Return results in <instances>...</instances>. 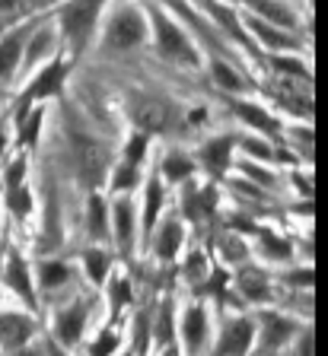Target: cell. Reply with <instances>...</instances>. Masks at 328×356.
Instances as JSON below:
<instances>
[{"label": "cell", "instance_id": "6da1fadb", "mask_svg": "<svg viewBox=\"0 0 328 356\" xmlns=\"http://www.w3.org/2000/svg\"><path fill=\"white\" fill-rule=\"evenodd\" d=\"M70 140H74V156H77V175L83 178V185L96 188L105 178V172H109V156H105V149L99 143L86 140L80 134H70Z\"/></svg>", "mask_w": 328, "mask_h": 356}, {"label": "cell", "instance_id": "7a4b0ae2", "mask_svg": "<svg viewBox=\"0 0 328 356\" xmlns=\"http://www.w3.org/2000/svg\"><path fill=\"white\" fill-rule=\"evenodd\" d=\"M105 0H74V3H68L64 7V13H61V19H64V29H68L70 42H74V48L80 51L83 44H86V38H90L93 26H96V16H99V7H102Z\"/></svg>", "mask_w": 328, "mask_h": 356}, {"label": "cell", "instance_id": "3957f363", "mask_svg": "<svg viewBox=\"0 0 328 356\" xmlns=\"http://www.w3.org/2000/svg\"><path fill=\"white\" fill-rule=\"evenodd\" d=\"M153 19H157L159 51H163L166 58H179V60H185V64H194V60H198V58H194V48H192V42L182 35L179 26H172V22L166 19L163 13H157Z\"/></svg>", "mask_w": 328, "mask_h": 356}, {"label": "cell", "instance_id": "277c9868", "mask_svg": "<svg viewBox=\"0 0 328 356\" xmlns=\"http://www.w3.org/2000/svg\"><path fill=\"white\" fill-rule=\"evenodd\" d=\"M143 38V19L134 10H121L109 26V48H134Z\"/></svg>", "mask_w": 328, "mask_h": 356}, {"label": "cell", "instance_id": "5b68a950", "mask_svg": "<svg viewBox=\"0 0 328 356\" xmlns=\"http://www.w3.org/2000/svg\"><path fill=\"white\" fill-rule=\"evenodd\" d=\"M249 343H252V321L239 318V321H233V325L224 331L220 347H217L214 356H246Z\"/></svg>", "mask_w": 328, "mask_h": 356}, {"label": "cell", "instance_id": "8992f818", "mask_svg": "<svg viewBox=\"0 0 328 356\" xmlns=\"http://www.w3.org/2000/svg\"><path fill=\"white\" fill-rule=\"evenodd\" d=\"M134 118L143 131H163L169 124V105L159 102V99H137Z\"/></svg>", "mask_w": 328, "mask_h": 356}, {"label": "cell", "instance_id": "52a82bcc", "mask_svg": "<svg viewBox=\"0 0 328 356\" xmlns=\"http://www.w3.org/2000/svg\"><path fill=\"white\" fill-rule=\"evenodd\" d=\"M182 334H185V347H188V353H192V356L201 353L204 341H208V315H204V309H192V312H188Z\"/></svg>", "mask_w": 328, "mask_h": 356}, {"label": "cell", "instance_id": "ba28073f", "mask_svg": "<svg viewBox=\"0 0 328 356\" xmlns=\"http://www.w3.org/2000/svg\"><path fill=\"white\" fill-rule=\"evenodd\" d=\"M29 334H32V325L26 318H19V315H0V341L7 343L10 350L29 341Z\"/></svg>", "mask_w": 328, "mask_h": 356}, {"label": "cell", "instance_id": "9c48e42d", "mask_svg": "<svg viewBox=\"0 0 328 356\" xmlns=\"http://www.w3.org/2000/svg\"><path fill=\"white\" fill-rule=\"evenodd\" d=\"M61 80H64V64H61V60H54L45 74H42L29 86V92H26V102H32V99H42V96H48V92H54V89L61 86Z\"/></svg>", "mask_w": 328, "mask_h": 356}, {"label": "cell", "instance_id": "30bf717a", "mask_svg": "<svg viewBox=\"0 0 328 356\" xmlns=\"http://www.w3.org/2000/svg\"><path fill=\"white\" fill-rule=\"evenodd\" d=\"M293 334V325L287 318H277V315H268L265 318V341H261V350H274L281 343H287V337Z\"/></svg>", "mask_w": 328, "mask_h": 356}, {"label": "cell", "instance_id": "8fae6325", "mask_svg": "<svg viewBox=\"0 0 328 356\" xmlns=\"http://www.w3.org/2000/svg\"><path fill=\"white\" fill-rule=\"evenodd\" d=\"M83 321H86V309H83V305H77V309L64 312V315L58 318L61 341H64V343H74L77 337H80V331H83Z\"/></svg>", "mask_w": 328, "mask_h": 356}, {"label": "cell", "instance_id": "7c38bea8", "mask_svg": "<svg viewBox=\"0 0 328 356\" xmlns=\"http://www.w3.org/2000/svg\"><path fill=\"white\" fill-rule=\"evenodd\" d=\"M134 216H131V204L121 200L118 207H115V232H118V248L121 252H131V236H134Z\"/></svg>", "mask_w": 328, "mask_h": 356}, {"label": "cell", "instance_id": "4fadbf2b", "mask_svg": "<svg viewBox=\"0 0 328 356\" xmlns=\"http://www.w3.org/2000/svg\"><path fill=\"white\" fill-rule=\"evenodd\" d=\"M19 51H23V32H13L7 42L0 44V76L13 74L16 60H19Z\"/></svg>", "mask_w": 328, "mask_h": 356}, {"label": "cell", "instance_id": "5bb4252c", "mask_svg": "<svg viewBox=\"0 0 328 356\" xmlns=\"http://www.w3.org/2000/svg\"><path fill=\"white\" fill-rule=\"evenodd\" d=\"M230 147H233L230 137H220V140L208 143V147H204V163L214 172H224L226 163H230Z\"/></svg>", "mask_w": 328, "mask_h": 356}, {"label": "cell", "instance_id": "9a60e30c", "mask_svg": "<svg viewBox=\"0 0 328 356\" xmlns=\"http://www.w3.org/2000/svg\"><path fill=\"white\" fill-rule=\"evenodd\" d=\"M179 245H182V226L175 220H169L157 238V252L163 254V258H172V254L179 252Z\"/></svg>", "mask_w": 328, "mask_h": 356}, {"label": "cell", "instance_id": "2e32d148", "mask_svg": "<svg viewBox=\"0 0 328 356\" xmlns=\"http://www.w3.org/2000/svg\"><path fill=\"white\" fill-rule=\"evenodd\" d=\"M236 111H239V118H246L249 124H255L258 131H265V134H277L281 127H277V121L274 118H268L261 108H255V105H242V102H236Z\"/></svg>", "mask_w": 328, "mask_h": 356}, {"label": "cell", "instance_id": "e0dca14e", "mask_svg": "<svg viewBox=\"0 0 328 356\" xmlns=\"http://www.w3.org/2000/svg\"><path fill=\"white\" fill-rule=\"evenodd\" d=\"M7 280H10V286L16 289V293H23L26 296V302H36V299H32V286H29V277H26V267H23V261L16 258L13 254V261H10V270H7Z\"/></svg>", "mask_w": 328, "mask_h": 356}, {"label": "cell", "instance_id": "ac0fdd59", "mask_svg": "<svg viewBox=\"0 0 328 356\" xmlns=\"http://www.w3.org/2000/svg\"><path fill=\"white\" fill-rule=\"evenodd\" d=\"M159 204H163V188H159V181L153 178V181H150V188H147V207H143V226H147V232H150V226L157 222Z\"/></svg>", "mask_w": 328, "mask_h": 356}, {"label": "cell", "instance_id": "d6986e66", "mask_svg": "<svg viewBox=\"0 0 328 356\" xmlns=\"http://www.w3.org/2000/svg\"><path fill=\"white\" fill-rule=\"evenodd\" d=\"M249 26H252V29H255V35H258V38H265V42H268V44H274V48H287V44H293L287 35H281V32H274V29H271L268 22H261V19H249Z\"/></svg>", "mask_w": 328, "mask_h": 356}, {"label": "cell", "instance_id": "ffe728a7", "mask_svg": "<svg viewBox=\"0 0 328 356\" xmlns=\"http://www.w3.org/2000/svg\"><path fill=\"white\" fill-rule=\"evenodd\" d=\"M163 172H166V178H172V181H182V178H188V175H192V163H188L185 156L172 153L169 159H166Z\"/></svg>", "mask_w": 328, "mask_h": 356}, {"label": "cell", "instance_id": "44dd1931", "mask_svg": "<svg viewBox=\"0 0 328 356\" xmlns=\"http://www.w3.org/2000/svg\"><path fill=\"white\" fill-rule=\"evenodd\" d=\"M90 229L93 236H105V204L99 197H93L90 204Z\"/></svg>", "mask_w": 328, "mask_h": 356}, {"label": "cell", "instance_id": "7402d4cb", "mask_svg": "<svg viewBox=\"0 0 328 356\" xmlns=\"http://www.w3.org/2000/svg\"><path fill=\"white\" fill-rule=\"evenodd\" d=\"M252 3H255V7H258L265 16H268V19H277V22H283V26H290V22H293V16L287 13L283 7H274L271 0H252Z\"/></svg>", "mask_w": 328, "mask_h": 356}, {"label": "cell", "instance_id": "603a6c76", "mask_svg": "<svg viewBox=\"0 0 328 356\" xmlns=\"http://www.w3.org/2000/svg\"><path fill=\"white\" fill-rule=\"evenodd\" d=\"M86 267H90V277L99 283L105 277V270H109V258L102 252H86Z\"/></svg>", "mask_w": 328, "mask_h": 356}, {"label": "cell", "instance_id": "cb8c5ba5", "mask_svg": "<svg viewBox=\"0 0 328 356\" xmlns=\"http://www.w3.org/2000/svg\"><path fill=\"white\" fill-rule=\"evenodd\" d=\"M42 280H45V286H61V283L68 280V267L64 264H45L42 267Z\"/></svg>", "mask_w": 328, "mask_h": 356}, {"label": "cell", "instance_id": "d4e9b609", "mask_svg": "<svg viewBox=\"0 0 328 356\" xmlns=\"http://www.w3.org/2000/svg\"><path fill=\"white\" fill-rule=\"evenodd\" d=\"M214 76H217V83H220V86H226V89H242V80L233 74L230 67L220 64V60L214 64Z\"/></svg>", "mask_w": 328, "mask_h": 356}, {"label": "cell", "instance_id": "484cf974", "mask_svg": "<svg viewBox=\"0 0 328 356\" xmlns=\"http://www.w3.org/2000/svg\"><path fill=\"white\" fill-rule=\"evenodd\" d=\"M10 207H13L16 216H26V213H29V194H26L19 185L10 188Z\"/></svg>", "mask_w": 328, "mask_h": 356}, {"label": "cell", "instance_id": "4316f807", "mask_svg": "<svg viewBox=\"0 0 328 356\" xmlns=\"http://www.w3.org/2000/svg\"><path fill=\"white\" fill-rule=\"evenodd\" d=\"M48 48H52V32H38L36 42L29 44V60H38L42 54L48 51Z\"/></svg>", "mask_w": 328, "mask_h": 356}, {"label": "cell", "instance_id": "83f0119b", "mask_svg": "<svg viewBox=\"0 0 328 356\" xmlns=\"http://www.w3.org/2000/svg\"><path fill=\"white\" fill-rule=\"evenodd\" d=\"M115 347H118V337H115L112 331H105L102 337H99V341L93 343V356H109Z\"/></svg>", "mask_w": 328, "mask_h": 356}, {"label": "cell", "instance_id": "f1b7e54d", "mask_svg": "<svg viewBox=\"0 0 328 356\" xmlns=\"http://www.w3.org/2000/svg\"><path fill=\"white\" fill-rule=\"evenodd\" d=\"M134 178H137V169H134V165H125V169H118V175H115L112 185L121 191V188H131V185H134Z\"/></svg>", "mask_w": 328, "mask_h": 356}, {"label": "cell", "instance_id": "f546056e", "mask_svg": "<svg viewBox=\"0 0 328 356\" xmlns=\"http://www.w3.org/2000/svg\"><path fill=\"white\" fill-rule=\"evenodd\" d=\"M242 289H246L252 299H265V296H268V286H261L258 277H246V280H242Z\"/></svg>", "mask_w": 328, "mask_h": 356}, {"label": "cell", "instance_id": "4dcf8cb0", "mask_svg": "<svg viewBox=\"0 0 328 356\" xmlns=\"http://www.w3.org/2000/svg\"><path fill=\"white\" fill-rule=\"evenodd\" d=\"M188 277H192L194 283H201V277H204V254L201 252H194L192 261H188Z\"/></svg>", "mask_w": 328, "mask_h": 356}, {"label": "cell", "instance_id": "1f68e13d", "mask_svg": "<svg viewBox=\"0 0 328 356\" xmlns=\"http://www.w3.org/2000/svg\"><path fill=\"white\" fill-rule=\"evenodd\" d=\"M274 67H277V70H290V74H297V76H303V80H309V74H306L303 64H297V60H283V58H277V60H274Z\"/></svg>", "mask_w": 328, "mask_h": 356}, {"label": "cell", "instance_id": "d6a6232c", "mask_svg": "<svg viewBox=\"0 0 328 356\" xmlns=\"http://www.w3.org/2000/svg\"><path fill=\"white\" fill-rule=\"evenodd\" d=\"M143 156V137H134L131 140V147H127V165H137Z\"/></svg>", "mask_w": 328, "mask_h": 356}, {"label": "cell", "instance_id": "836d02e7", "mask_svg": "<svg viewBox=\"0 0 328 356\" xmlns=\"http://www.w3.org/2000/svg\"><path fill=\"white\" fill-rule=\"evenodd\" d=\"M23 175H26V163H23V159H16V163L10 165V175H7L10 188H16V185H19V181H23Z\"/></svg>", "mask_w": 328, "mask_h": 356}, {"label": "cell", "instance_id": "e575fe53", "mask_svg": "<svg viewBox=\"0 0 328 356\" xmlns=\"http://www.w3.org/2000/svg\"><path fill=\"white\" fill-rule=\"evenodd\" d=\"M38 124H42V115H38V111H36V115H32V121H29V124H26V134H19V137H23V140H36V134H38Z\"/></svg>", "mask_w": 328, "mask_h": 356}, {"label": "cell", "instance_id": "d590c367", "mask_svg": "<svg viewBox=\"0 0 328 356\" xmlns=\"http://www.w3.org/2000/svg\"><path fill=\"white\" fill-rule=\"evenodd\" d=\"M121 299H127V280H115V286H112V302H115V309L121 305Z\"/></svg>", "mask_w": 328, "mask_h": 356}, {"label": "cell", "instance_id": "8d00e7d4", "mask_svg": "<svg viewBox=\"0 0 328 356\" xmlns=\"http://www.w3.org/2000/svg\"><path fill=\"white\" fill-rule=\"evenodd\" d=\"M265 245H268V252L281 254V258H287V252H290L287 245H283V242H274V238H271V236H265Z\"/></svg>", "mask_w": 328, "mask_h": 356}, {"label": "cell", "instance_id": "74e56055", "mask_svg": "<svg viewBox=\"0 0 328 356\" xmlns=\"http://www.w3.org/2000/svg\"><path fill=\"white\" fill-rule=\"evenodd\" d=\"M246 149H249V153H258V156H261V159H268V153H271V149H268V147H265V143H258V140H255V143H252V140H249V143H246Z\"/></svg>", "mask_w": 328, "mask_h": 356}, {"label": "cell", "instance_id": "f35d334b", "mask_svg": "<svg viewBox=\"0 0 328 356\" xmlns=\"http://www.w3.org/2000/svg\"><path fill=\"white\" fill-rule=\"evenodd\" d=\"M13 3H16V0H0V10H10Z\"/></svg>", "mask_w": 328, "mask_h": 356}, {"label": "cell", "instance_id": "ab89813d", "mask_svg": "<svg viewBox=\"0 0 328 356\" xmlns=\"http://www.w3.org/2000/svg\"><path fill=\"white\" fill-rule=\"evenodd\" d=\"M166 356H179V353H175V350H169V353H166Z\"/></svg>", "mask_w": 328, "mask_h": 356}, {"label": "cell", "instance_id": "60d3db41", "mask_svg": "<svg viewBox=\"0 0 328 356\" xmlns=\"http://www.w3.org/2000/svg\"><path fill=\"white\" fill-rule=\"evenodd\" d=\"M0 149H3V134H0Z\"/></svg>", "mask_w": 328, "mask_h": 356}]
</instances>
